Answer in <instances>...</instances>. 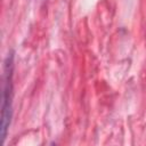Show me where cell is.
I'll return each instance as SVG.
<instances>
[{"label": "cell", "mask_w": 146, "mask_h": 146, "mask_svg": "<svg viewBox=\"0 0 146 146\" xmlns=\"http://www.w3.org/2000/svg\"><path fill=\"white\" fill-rule=\"evenodd\" d=\"M13 55H8L5 62L3 91H2V112H1V143L5 141L11 120V90H13Z\"/></svg>", "instance_id": "6da1fadb"}]
</instances>
